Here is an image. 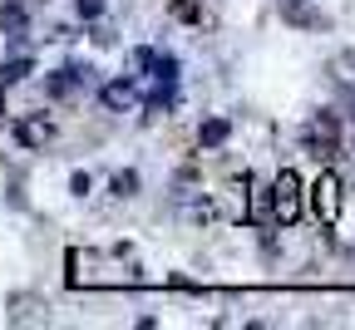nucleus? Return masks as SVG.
<instances>
[{
    "instance_id": "obj_1",
    "label": "nucleus",
    "mask_w": 355,
    "mask_h": 330,
    "mask_svg": "<svg viewBox=\"0 0 355 330\" xmlns=\"http://www.w3.org/2000/svg\"><path fill=\"white\" fill-rule=\"evenodd\" d=\"M266 198H272V217L277 222H296L301 217V177L291 168H282L272 177V187H266Z\"/></svg>"
},
{
    "instance_id": "obj_2",
    "label": "nucleus",
    "mask_w": 355,
    "mask_h": 330,
    "mask_svg": "<svg viewBox=\"0 0 355 330\" xmlns=\"http://www.w3.org/2000/svg\"><path fill=\"white\" fill-rule=\"evenodd\" d=\"M340 202H345V187H340V177H336V173H321L316 182H311V212H316L326 227H336Z\"/></svg>"
},
{
    "instance_id": "obj_3",
    "label": "nucleus",
    "mask_w": 355,
    "mask_h": 330,
    "mask_svg": "<svg viewBox=\"0 0 355 330\" xmlns=\"http://www.w3.org/2000/svg\"><path fill=\"white\" fill-rule=\"evenodd\" d=\"M336 138H340V128H336V119H331V114H316V119L306 123V148L316 153V158L336 148Z\"/></svg>"
},
{
    "instance_id": "obj_4",
    "label": "nucleus",
    "mask_w": 355,
    "mask_h": 330,
    "mask_svg": "<svg viewBox=\"0 0 355 330\" xmlns=\"http://www.w3.org/2000/svg\"><path fill=\"white\" fill-rule=\"evenodd\" d=\"M227 133H232L227 119H207V123L198 128V144H202V148H222V144H227Z\"/></svg>"
},
{
    "instance_id": "obj_5",
    "label": "nucleus",
    "mask_w": 355,
    "mask_h": 330,
    "mask_svg": "<svg viewBox=\"0 0 355 330\" xmlns=\"http://www.w3.org/2000/svg\"><path fill=\"white\" fill-rule=\"evenodd\" d=\"M30 74V60H10V64H0V89H10Z\"/></svg>"
},
{
    "instance_id": "obj_6",
    "label": "nucleus",
    "mask_w": 355,
    "mask_h": 330,
    "mask_svg": "<svg viewBox=\"0 0 355 330\" xmlns=\"http://www.w3.org/2000/svg\"><path fill=\"white\" fill-rule=\"evenodd\" d=\"M15 133H20V144H44V138H50V123H40V119H30V123H20Z\"/></svg>"
},
{
    "instance_id": "obj_7",
    "label": "nucleus",
    "mask_w": 355,
    "mask_h": 330,
    "mask_svg": "<svg viewBox=\"0 0 355 330\" xmlns=\"http://www.w3.org/2000/svg\"><path fill=\"white\" fill-rule=\"evenodd\" d=\"M104 104H109V109L133 104V84H109V89H104Z\"/></svg>"
},
{
    "instance_id": "obj_8",
    "label": "nucleus",
    "mask_w": 355,
    "mask_h": 330,
    "mask_svg": "<svg viewBox=\"0 0 355 330\" xmlns=\"http://www.w3.org/2000/svg\"><path fill=\"white\" fill-rule=\"evenodd\" d=\"M0 25H6V30H25V10L20 6H6V10H0Z\"/></svg>"
},
{
    "instance_id": "obj_9",
    "label": "nucleus",
    "mask_w": 355,
    "mask_h": 330,
    "mask_svg": "<svg viewBox=\"0 0 355 330\" xmlns=\"http://www.w3.org/2000/svg\"><path fill=\"white\" fill-rule=\"evenodd\" d=\"M133 187H139V177H133V173H119V177H114V193H119V198H128Z\"/></svg>"
},
{
    "instance_id": "obj_10",
    "label": "nucleus",
    "mask_w": 355,
    "mask_h": 330,
    "mask_svg": "<svg viewBox=\"0 0 355 330\" xmlns=\"http://www.w3.org/2000/svg\"><path fill=\"white\" fill-rule=\"evenodd\" d=\"M79 15L84 20H99L104 15V0H79Z\"/></svg>"
},
{
    "instance_id": "obj_11",
    "label": "nucleus",
    "mask_w": 355,
    "mask_h": 330,
    "mask_svg": "<svg viewBox=\"0 0 355 330\" xmlns=\"http://www.w3.org/2000/svg\"><path fill=\"white\" fill-rule=\"evenodd\" d=\"M0 114H6V94H0Z\"/></svg>"
}]
</instances>
